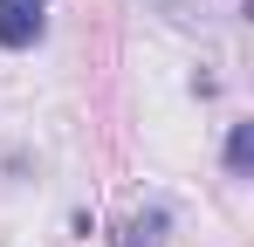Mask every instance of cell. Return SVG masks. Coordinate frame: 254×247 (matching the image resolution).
I'll return each mask as SVG.
<instances>
[{"label":"cell","mask_w":254,"mask_h":247,"mask_svg":"<svg viewBox=\"0 0 254 247\" xmlns=\"http://www.w3.org/2000/svg\"><path fill=\"white\" fill-rule=\"evenodd\" d=\"M48 35V0H0V48L7 55H28Z\"/></svg>","instance_id":"6da1fadb"},{"label":"cell","mask_w":254,"mask_h":247,"mask_svg":"<svg viewBox=\"0 0 254 247\" xmlns=\"http://www.w3.org/2000/svg\"><path fill=\"white\" fill-rule=\"evenodd\" d=\"M165 234H172V213H165V206H144V213L117 220L110 247H165Z\"/></svg>","instance_id":"7a4b0ae2"},{"label":"cell","mask_w":254,"mask_h":247,"mask_svg":"<svg viewBox=\"0 0 254 247\" xmlns=\"http://www.w3.org/2000/svg\"><path fill=\"white\" fill-rule=\"evenodd\" d=\"M220 165H227V179H254V124H227Z\"/></svg>","instance_id":"3957f363"}]
</instances>
